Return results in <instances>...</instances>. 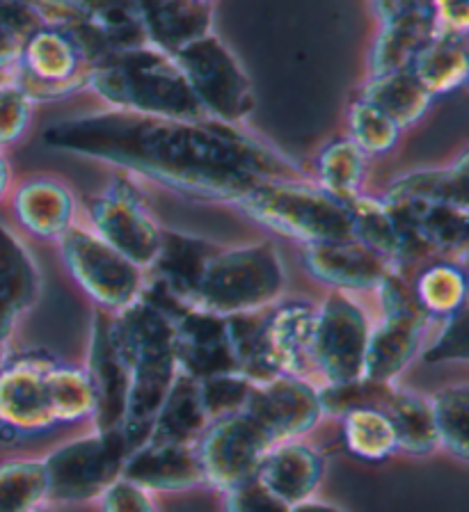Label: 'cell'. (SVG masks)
<instances>
[{"label":"cell","instance_id":"obj_1","mask_svg":"<svg viewBox=\"0 0 469 512\" xmlns=\"http://www.w3.org/2000/svg\"><path fill=\"white\" fill-rule=\"evenodd\" d=\"M46 147L115 167L190 202L236 206L264 179H312L248 124L165 119L101 108L46 128Z\"/></svg>","mask_w":469,"mask_h":512},{"label":"cell","instance_id":"obj_2","mask_svg":"<svg viewBox=\"0 0 469 512\" xmlns=\"http://www.w3.org/2000/svg\"><path fill=\"white\" fill-rule=\"evenodd\" d=\"M151 288L161 293L156 286ZM179 307L184 304L165 293L156 300L145 291L129 309L110 314L115 348L129 375L122 430L131 448L145 442L158 410L181 378L174 341V311Z\"/></svg>","mask_w":469,"mask_h":512},{"label":"cell","instance_id":"obj_3","mask_svg":"<svg viewBox=\"0 0 469 512\" xmlns=\"http://www.w3.org/2000/svg\"><path fill=\"white\" fill-rule=\"evenodd\" d=\"M87 92L110 110L165 119H206L174 55L149 44L87 69Z\"/></svg>","mask_w":469,"mask_h":512},{"label":"cell","instance_id":"obj_4","mask_svg":"<svg viewBox=\"0 0 469 512\" xmlns=\"http://www.w3.org/2000/svg\"><path fill=\"white\" fill-rule=\"evenodd\" d=\"M286 266L270 240L218 247L206 256L186 307L216 316L259 314L284 300Z\"/></svg>","mask_w":469,"mask_h":512},{"label":"cell","instance_id":"obj_5","mask_svg":"<svg viewBox=\"0 0 469 512\" xmlns=\"http://www.w3.org/2000/svg\"><path fill=\"white\" fill-rule=\"evenodd\" d=\"M234 208L268 234L298 245L353 236L348 204L328 195L312 179H264Z\"/></svg>","mask_w":469,"mask_h":512},{"label":"cell","instance_id":"obj_6","mask_svg":"<svg viewBox=\"0 0 469 512\" xmlns=\"http://www.w3.org/2000/svg\"><path fill=\"white\" fill-rule=\"evenodd\" d=\"M190 92L206 119L222 124H248L257 106L254 85L238 55L225 39L209 32L174 53Z\"/></svg>","mask_w":469,"mask_h":512},{"label":"cell","instance_id":"obj_7","mask_svg":"<svg viewBox=\"0 0 469 512\" xmlns=\"http://www.w3.org/2000/svg\"><path fill=\"white\" fill-rule=\"evenodd\" d=\"M55 245L71 282L81 288L94 309L119 314L145 293L147 272L110 247L83 220H78Z\"/></svg>","mask_w":469,"mask_h":512},{"label":"cell","instance_id":"obj_8","mask_svg":"<svg viewBox=\"0 0 469 512\" xmlns=\"http://www.w3.org/2000/svg\"><path fill=\"white\" fill-rule=\"evenodd\" d=\"M131 451L122 428L97 430L74 437L44 455L49 478V501L83 503L99 499L115 480L122 478Z\"/></svg>","mask_w":469,"mask_h":512},{"label":"cell","instance_id":"obj_9","mask_svg":"<svg viewBox=\"0 0 469 512\" xmlns=\"http://www.w3.org/2000/svg\"><path fill=\"white\" fill-rule=\"evenodd\" d=\"M373 316L351 293L328 291L316 304L312 368L316 387L362 380Z\"/></svg>","mask_w":469,"mask_h":512},{"label":"cell","instance_id":"obj_10","mask_svg":"<svg viewBox=\"0 0 469 512\" xmlns=\"http://www.w3.org/2000/svg\"><path fill=\"white\" fill-rule=\"evenodd\" d=\"M378 318H373L362 380L396 384L424 352L433 320L405 286H392L378 295Z\"/></svg>","mask_w":469,"mask_h":512},{"label":"cell","instance_id":"obj_11","mask_svg":"<svg viewBox=\"0 0 469 512\" xmlns=\"http://www.w3.org/2000/svg\"><path fill=\"white\" fill-rule=\"evenodd\" d=\"M135 179L119 174L113 186L81 204V215L94 234L145 272L151 270L163 245V227L149 211Z\"/></svg>","mask_w":469,"mask_h":512},{"label":"cell","instance_id":"obj_12","mask_svg":"<svg viewBox=\"0 0 469 512\" xmlns=\"http://www.w3.org/2000/svg\"><path fill=\"white\" fill-rule=\"evenodd\" d=\"M87 69L81 48L65 28L42 26L23 42L12 78L35 106H46L85 94Z\"/></svg>","mask_w":469,"mask_h":512},{"label":"cell","instance_id":"obj_13","mask_svg":"<svg viewBox=\"0 0 469 512\" xmlns=\"http://www.w3.org/2000/svg\"><path fill=\"white\" fill-rule=\"evenodd\" d=\"M270 446L273 442L266 432L245 412L209 421L195 442L204 485L216 487L222 494L254 480Z\"/></svg>","mask_w":469,"mask_h":512},{"label":"cell","instance_id":"obj_14","mask_svg":"<svg viewBox=\"0 0 469 512\" xmlns=\"http://www.w3.org/2000/svg\"><path fill=\"white\" fill-rule=\"evenodd\" d=\"M243 412L266 432L273 446L289 439H305L325 419L321 387L286 373L252 384Z\"/></svg>","mask_w":469,"mask_h":512},{"label":"cell","instance_id":"obj_15","mask_svg":"<svg viewBox=\"0 0 469 512\" xmlns=\"http://www.w3.org/2000/svg\"><path fill=\"white\" fill-rule=\"evenodd\" d=\"M300 263L307 277L325 291L351 293L357 298L376 293L383 279L396 268L353 236L332 243L300 245Z\"/></svg>","mask_w":469,"mask_h":512},{"label":"cell","instance_id":"obj_16","mask_svg":"<svg viewBox=\"0 0 469 512\" xmlns=\"http://www.w3.org/2000/svg\"><path fill=\"white\" fill-rule=\"evenodd\" d=\"M55 359L21 352L0 364V430L33 435L55 426L46 371Z\"/></svg>","mask_w":469,"mask_h":512},{"label":"cell","instance_id":"obj_17","mask_svg":"<svg viewBox=\"0 0 469 512\" xmlns=\"http://www.w3.org/2000/svg\"><path fill=\"white\" fill-rule=\"evenodd\" d=\"M10 211L23 236L58 243L81 220V202L74 188L55 174L23 176L10 190Z\"/></svg>","mask_w":469,"mask_h":512},{"label":"cell","instance_id":"obj_18","mask_svg":"<svg viewBox=\"0 0 469 512\" xmlns=\"http://www.w3.org/2000/svg\"><path fill=\"white\" fill-rule=\"evenodd\" d=\"M76 19L65 30L81 48L87 67H94L117 53L145 46L135 0H69Z\"/></svg>","mask_w":469,"mask_h":512},{"label":"cell","instance_id":"obj_19","mask_svg":"<svg viewBox=\"0 0 469 512\" xmlns=\"http://www.w3.org/2000/svg\"><path fill=\"white\" fill-rule=\"evenodd\" d=\"M42 295V272L14 224L0 220V348Z\"/></svg>","mask_w":469,"mask_h":512},{"label":"cell","instance_id":"obj_20","mask_svg":"<svg viewBox=\"0 0 469 512\" xmlns=\"http://www.w3.org/2000/svg\"><path fill=\"white\" fill-rule=\"evenodd\" d=\"M122 478L149 494L188 492L204 485L195 444L145 439L126 455Z\"/></svg>","mask_w":469,"mask_h":512},{"label":"cell","instance_id":"obj_21","mask_svg":"<svg viewBox=\"0 0 469 512\" xmlns=\"http://www.w3.org/2000/svg\"><path fill=\"white\" fill-rule=\"evenodd\" d=\"M174 341L181 373L193 380L236 373L232 348H229L227 323L222 316L193 307L174 311Z\"/></svg>","mask_w":469,"mask_h":512},{"label":"cell","instance_id":"obj_22","mask_svg":"<svg viewBox=\"0 0 469 512\" xmlns=\"http://www.w3.org/2000/svg\"><path fill=\"white\" fill-rule=\"evenodd\" d=\"M85 371L90 375L97 412H94L92 428L113 430L124 426L126 394H129V375L119 357L110 330V314L94 309L90 350H87Z\"/></svg>","mask_w":469,"mask_h":512},{"label":"cell","instance_id":"obj_23","mask_svg":"<svg viewBox=\"0 0 469 512\" xmlns=\"http://www.w3.org/2000/svg\"><path fill=\"white\" fill-rule=\"evenodd\" d=\"M323 474L325 460L319 448L305 439H289L268 448L254 480L293 508L314 499L323 483Z\"/></svg>","mask_w":469,"mask_h":512},{"label":"cell","instance_id":"obj_24","mask_svg":"<svg viewBox=\"0 0 469 512\" xmlns=\"http://www.w3.org/2000/svg\"><path fill=\"white\" fill-rule=\"evenodd\" d=\"M437 37L428 0L385 21H378L367 51V76L410 69L412 60Z\"/></svg>","mask_w":469,"mask_h":512},{"label":"cell","instance_id":"obj_25","mask_svg":"<svg viewBox=\"0 0 469 512\" xmlns=\"http://www.w3.org/2000/svg\"><path fill=\"white\" fill-rule=\"evenodd\" d=\"M314 318L316 304L307 300H280L266 311L268 343L280 371L309 382H314Z\"/></svg>","mask_w":469,"mask_h":512},{"label":"cell","instance_id":"obj_26","mask_svg":"<svg viewBox=\"0 0 469 512\" xmlns=\"http://www.w3.org/2000/svg\"><path fill=\"white\" fill-rule=\"evenodd\" d=\"M147 44L174 55L213 32V7L195 0H135Z\"/></svg>","mask_w":469,"mask_h":512},{"label":"cell","instance_id":"obj_27","mask_svg":"<svg viewBox=\"0 0 469 512\" xmlns=\"http://www.w3.org/2000/svg\"><path fill=\"white\" fill-rule=\"evenodd\" d=\"M467 172V151H460L458 158H453L444 165L417 167V170L396 174L394 179H389L380 195L389 199V202L442 204L469 211Z\"/></svg>","mask_w":469,"mask_h":512},{"label":"cell","instance_id":"obj_28","mask_svg":"<svg viewBox=\"0 0 469 512\" xmlns=\"http://www.w3.org/2000/svg\"><path fill=\"white\" fill-rule=\"evenodd\" d=\"M353 96H360L383 110L392 122L399 124L403 133L424 122L435 103L410 69L367 76L355 87Z\"/></svg>","mask_w":469,"mask_h":512},{"label":"cell","instance_id":"obj_29","mask_svg":"<svg viewBox=\"0 0 469 512\" xmlns=\"http://www.w3.org/2000/svg\"><path fill=\"white\" fill-rule=\"evenodd\" d=\"M369 167L371 158L351 138L335 135L319 149L309 176L328 195L351 202L353 197L367 192Z\"/></svg>","mask_w":469,"mask_h":512},{"label":"cell","instance_id":"obj_30","mask_svg":"<svg viewBox=\"0 0 469 512\" xmlns=\"http://www.w3.org/2000/svg\"><path fill=\"white\" fill-rule=\"evenodd\" d=\"M412 293L421 311L437 323L465 311L467 272L465 263L449 259H428L419 263L410 277Z\"/></svg>","mask_w":469,"mask_h":512},{"label":"cell","instance_id":"obj_31","mask_svg":"<svg viewBox=\"0 0 469 512\" xmlns=\"http://www.w3.org/2000/svg\"><path fill=\"white\" fill-rule=\"evenodd\" d=\"M383 410L389 416V421H392L399 453L426 458V455H431L440 448L428 396L399 387V382H396L389 389Z\"/></svg>","mask_w":469,"mask_h":512},{"label":"cell","instance_id":"obj_32","mask_svg":"<svg viewBox=\"0 0 469 512\" xmlns=\"http://www.w3.org/2000/svg\"><path fill=\"white\" fill-rule=\"evenodd\" d=\"M410 71L435 101L460 92L469 78L467 37L437 35L417 53Z\"/></svg>","mask_w":469,"mask_h":512},{"label":"cell","instance_id":"obj_33","mask_svg":"<svg viewBox=\"0 0 469 512\" xmlns=\"http://www.w3.org/2000/svg\"><path fill=\"white\" fill-rule=\"evenodd\" d=\"M346 204L348 211H351L353 238L371 247L380 256H385L396 268H403V231L399 218H396L394 208L389 206L387 199L383 195H373V192H362V195L353 197Z\"/></svg>","mask_w":469,"mask_h":512},{"label":"cell","instance_id":"obj_34","mask_svg":"<svg viewBox=\"0 0 469 512\" xmlns=\"http://www.w3.org/2000/svg\"><path fill=\"white\" fill-rule=\"evenodd\" d=\"M266 311L225 318L236 373H241L252 384L268 382L275 375H282L268 343Z\"/></svg>","mask_w":469,"mask_h":512},{"label":"cell","instance_id":"obj_35","mask_svg":"<svg viewBox=\"0 0 469 512\" xmlns=\"http://www.w3.org/2000/svg\"><path fill=\"white\" fill-rule=\"evenodd\" d=\"M206 426H209V416L202 407L197 380L181 373V378L174 384L154 423H151L147 439L195 444Z\"/></svg>","mask_w":469,"mask_h":512},{"label":"cell","instance_id":"obj_36","mask_svg":"<svg viewBox=\"0 0 469 512\" xmlns=\"http://www.w3.org/2000/svg\"><path fill=\"white\" fill-rule=\"evenodd\" d=\"M46 389H49L51 412L55 426H71L94 419L97 398L85 366L53 362L46 371Z\"/></svg>","mask_w":469,"mask_h":512},{"label":"cell","instance_id":"obj_37","mask_svg":"<svg viewBox=\"0 0 469 512\" xmlns=\"http://www.w3.org/2000/svg\"><path fill=\"white\" fill-rule=\"evenodd\" d=\"M341 435L355 458L367 462H383L399 453L392 421L383 407L362 405L341 414Z\"/></svg>","mask_w":469,"mask_h":512},{"label":"cell","instance_id":"obj_38","mask_svg":"<svg viewBox=\"0 0 469 512\" xmlns=\"http://www.w3.org/2000/svg\"><path fill=\"white\" fill-rule=\"evenodd\" d=\"M344 122L346 138H351L371 160L385 158L399 149L403 138L399 124L392 122L383 110L360 99V96H351V101L346 106Z\"/></svg>","mask_w":469,"mask_h":512},{"label":"cell","instance_id":"obj_39","mask_svg":"<svg viewBox=\"0 0 469 512\" xmlns=\"http://www.w3.org/2000/svg\"><path fill=\"white\" fill-rule=\"evenodd\" d=\"M49 503L44 458L0 462V512H28Z\"/></svg>","mask_w":469,"mask_h":512},{"label":"cell","instance_id":"obj_40","mask_svg":"<svg viewBox=\"0 0 469 512\" xmlns=\"http://www.w3.org/2000/svg\"><path fill=\"white\" fill-rule=\"evenodd\" d=\"M440 448L453 458L467 460V421H469V389L465 382L447 384L428 396Z\"/></svg>","mask_w":469,"mask_h":512},{"label":"cell","instance_id":"obj_41","mask_svg":"<svg viewBox=\"0 0 469 512\" xmlns=\"http://www.w3.org/2000/svg\"><path fill=\"white\" fill-rule=\"evenodd\" d=\"M33 117L35 103L10 74L0 83V149L7 151L23 142L33 126Z\"/></svg>","mask_w":469,"mask_h":512},{"label":"cell","instance_id":"obj_42","mask_svg":"<svg viewBox=\"0 0 469 512\" xmlns=\"http://www.w3.org/2000/svg\"><path fill=\"white\" fill-rule=\"evenodd\" d=\"M197 391L209 421L220 416L243 412L248 396L252 391V382L243 378L241 373H222L213 378L197 380Z\"/></svg>","mask_w":469,"mask_h":512},{"label":"cell","instance_id":"obj_43","mask_svg":"<svg viewBox=\"0 0 469 512\" xmlns=\"http://www.w3.org/2000/svg\"><path fill=\"white\" fill-rule=\"evenodd\" d=\"M467 357V330H465V311L460 314L437 320L433 325L428 341L419 359L426 362H465Z\"/></svg>","mask_w":469,"mask_h":512},{"label":"cell","instance_id":"obj_44","mask_svg":"<svg viewBox=\"0 0 469 512\" xmlns=\"http://www.w3.org/2000/svg\"><path fill=\"white\" fill-rule=\"evenodd\" d=\"M225 496V512H291V506L270 494L257 480L232 487L222 492Z\"/></svg>","mask_w":469,"mask_h":512},{"label":"cell","instance_id":"obj_45","mask_svg":"<svg viewBox=\"0 0 469 512\" xmlns=\"http://www.w3.org/2000/svg\"><path fill=\"white\" fill-rule=\"evenodd\" d=\"M99 501L103 512H158L154 496L126 478L115 480Z\"/></svg>","mask_w":469,"mask_h":512},{"label":"cell","instance_id":"obj_46","mask_svg":"<svg viewBox=\"0 0 469 512\" xmlns=\"http://www.w3.org/2000/svg\"><path fill=\"white\" fill-rule=\"evenodd\" d=\"M437 35H469V0H428Z\"/></svg>","mask_w":469,"mask_h":512},{"label":"cell","instance_id":"obj_47","mask_svg":"<svg viewBox=\"0 0 469 512\" xmlns=\"http://www.w3.org/2000/svg\"><path fill=\"white\" fill-rule=\"evenodd\" d=\"M3 3H19L28 10H33L44 26H60L65 28L76 19L74 7L69 0H3Z\"/></svg>","mask_w":469,"mask_h":512},{"label":"cell","instance_id":"obj_48","mask_svg":"<svg viewBox=\"0 0 469 512\" xmlns=\"http://www.w3.org/2000/svg\"><path fill=\"white\" fill-rule=\"evenodd\" d=\"M23 39L17 30H12L7 23L0 21V74H12V69L17 67Z\"/></svg>","mask_w":469,"mask_h":512},{"label":"cell","instance_id":"obj_49","mask_svg":"<svg viewBox=\"0 0 469 512\" xmlns=\"http://www.w3.org/2000/svg\"><path fill=\"white\" fill-rule=\"evenodd\" d=\"M14 186V176H12V165L10 158H7V151L0 149V202L7 199L10 190Z\"/></svg>","mask_w":469,"mask_h":512},{"label":"cell","instance_id":"obj_50","mask_svg":"<svg viewBox=\"0 0 469 512\" xmlns=\"http://www.w3.org/2000/svg\"><path fill=\"white\" fill-rule=\"evenodd\" d=\"M291 512H344L337 506H332V503H325L319 499H309L305 503H298V506H293Z\"/></svg>","mask_w":469,"mask_h":512},{"label":"cell","instance_id":"obj_51","mask_svg":"<svg viewBox=\"0 0 469 512\" xmlns=\"http://www.w3.org/2000/svg\"><path fill=\"white\" fill-rule=\"evenodd\" d=\"M28 512H51V508H49V503H42V506H37L33 510H28Z\"/></svg>","mask_w":469,"mask_h":512},{"label":"cell","instance_id":"obj_52","mask_svg":"<svg viewBox=\"0 0 469 512\" xmlns=\"http://www.w3.org/2000/svg\"><path fill=\"white\" fill-rule=\"evenodd\" d=\"M195 3H200V5H209V7H213V5H216V0H195Z\"/></svg>","mask_w":469,"mask_h":512},{"label":"cell","instance_id":"obj_53","mask_svg":"<svg viewBox=\"0 0 469 512\" xmlns=\"http://www.w3.org/2000/svg\"><path fill=\"white\" fill-rule=\"evenodd\" d=\"M5 78H10V74H0V83H3Z\"/></svg>","mask_w":469,"mask_h":512}]
</instances>
